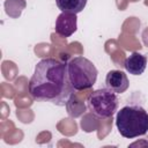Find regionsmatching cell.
Listing matches in <instances>:
<instances>
[{
	"mask_svg": "<svg viewBox=\"0 0 148 148\" xmlns=\"http://www.w3.org/2000/svg\"><path fill=\"white\" fill-rule=\"evenodd\" d=\"M28 90L36 101L65 106L75 91L68 79L67 64L54 58L38 61L29 81Z\"/></svg>",
	"mask_w": 148,
	"mask_h": 148,
	"instance_id": "1",
	"label": "cell"
},
{
	"mask_svg": "<svg viewBox=\"0 0 148 148\" xmlns=\"http://www.w3.org/2000/svg\"><path fill=\"white\" fill-rule=\"evenodd\" d=\"M25 7V0H6L5 8L6 13L12 17H17Z\"/></svg>",
	"mask_w": 148,
	"mask_h": 148,
	"instance_id": "9",
	"label": "cell"
},
{
	"mask_svg": "<svg viewBox=\"0 0 148 148\" xmlns=\"http://www.w3.org/2000/svg\"><path fill=\"white\" fill-rule=\"evenodd\" d=\"M87 105L89 111L99 119L111 118L119 106V98L117 94L109 88L96 89L87 97Z\"/></svg>",
	"mask_w": 148,
	"mask_h": 148,
	"instance_id": "4",
	"label": "cell"
},
{
	"mask_svg": "<svg viewBox=\"0 0 148 148\" xmlns=\"http://www.w3.org/2000/svg\"><path fill=\"white\" fill-rule=\"evenodd\" d=\"M67 74L72 87L80 91L89 89L96 83L98 71L89 59L74 57L67 62Z\"/></svg>",
	"mask_w": 148,
	"mask_h": 148,
	"instance_id": "3",
	"label": "cell"
},
{
	"mask_svg": "<svg viewBox=\"0 0 148 148\" xmlns=\"http://www.w3.org/2000/svg\"><path fill=\"white\" fill-rule=\"evenodd\" d=\"M105 86L116 94H123L128 89L130 81L123 71L112 69L105 76Z\"/></svg>",
	"mask_w": 148,
	"mask_h": 148,
	"instance_id": "6",
	"label": "cell"
},
{
	"mask_svg": "<svg viewBox=\"0 0 148 148\" xmlns=\"http://www.w3.org/2000/svg\"><path fill=\"white\" fill-rule=\"evenodd\" d=\"M116 126L126 139L145 135L148 132V112L140 105H126L117 112Z\"/></svg>",
	"mask_w": 148,
	"mask_h": 148,
	"instance_id": "2",
	"label": "cell"
},
{
	"mask_svg": "<svg viewBox=\"0 0 148 148\" xmlns=\"http://www.w3.org/2000/svg\"><path fill=\"white\" fill-rule=\"evenodd\" d=\"M124 67L132 75H141L147 67V57L139 52H133L125 59Z\"/></svg>",
	"mask_w": 148,
	"mask_h": 148,
	"instance_id": "7",
	"label": "cell"
},
{
	"mask_svg": "<svg viewBox=\"0 0 148 148\" xmlns=\"http://www.w3.org/2000/svg\"><path fill=\"white\" fill-rule=\"evenodd\" d=\"M77 29V17L76 14L61 13L56 20V32L64 38L72 36Z\"/></svg>",
	"mask_w": 148,
	"mask_h": 148,
	"instance_id": "5",
	"label": "cell"
},
{
	"mask_svg": "<svg viewBox=\"0 0 148 148\" xmlns=\"http://www.w3.org/2000/svg\"><path fill=\"white\" fill-rule=\"evenodd\" d=\"M58 8L61 13L79 14L87 5V0H56Z\"/></svg>",
	"mask_w": 148,
	"mask_h": 148,
	"instance_id": "8",
	"label": "cell"
}]
</instances>
